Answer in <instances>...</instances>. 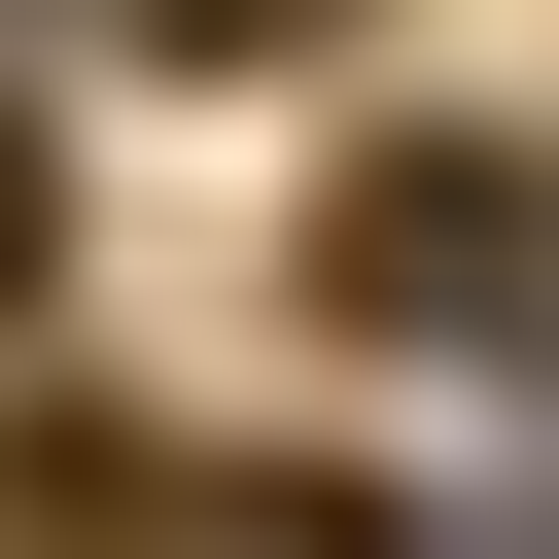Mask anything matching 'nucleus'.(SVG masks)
Masks as SVG:
<instances>
[{
	"label": "nucleus",
	"instance_id": "nucleus-2",
	"mask_svg": "<svg viewBox=\"0 0 559 559\" xmlns=\"http://www.w3.org/2000/svg\"><path fill=\"white\" fill-rule=\"evenodd\" d=\"M0 559H175V454H105V419H35V454H0Z\"/></svg>",
	"mask_w": 559,
	"mask_h": 559
},
{
	"label": "nucleus",
	"instance_id": "nucleus-3",
	"mask_svg": "<svg viewBox=\"0 0 559 559\" xmlns=\"http://www.w3.org/2000/svg\"><path fill=\"white\" fill-rule=\"evenodd\" d=\"M35 245H70V175H35V140H0V314H35Z\"/></svg>",
	"mask_w": 559,
	"mask_h": 559
},
{
	"label": "nucleus",
	"instance_id": "nucleus-1",
	"mask_svg": "<svg viewBox=\"0 0 559 559\" xmlns=\"http://www.w3.org/2000/svg\"><path fill=\"white\" fill-rule=\"evenodd\" d=\"M314 280H349L384 349H524V314H559V175H524V140H384Z\"/></svg>",
	"mask_w": 559,
	"mask_h": 559
}]
</instances>
